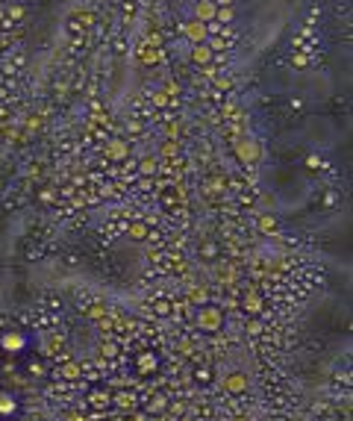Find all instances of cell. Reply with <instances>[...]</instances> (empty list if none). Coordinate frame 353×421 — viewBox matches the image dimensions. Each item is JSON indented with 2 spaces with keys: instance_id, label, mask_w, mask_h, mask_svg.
Instances as JSON below:
<instances>
[{
  "instance_id": "7c38bea8",
  "label": "cell",
  "mask_w": 353,
  "mask_h": 421,
  "mask_svg": "<svg viewBox=\"0 0 353 421\" xmlns=\"http://www.w3.org/2000/svg\"><path fill=\"white\" fill-rule=\"evenodd\" d=\"M245 309L250 312V315H259V312H262V298H259V294H247V298H245Z\"/></svg>"
},
{
  "instance_id": "9c48e42d",
  "label": "cell",
  "mask_w": 353,
  "mask_h": 421,
  "mask_svg": "<svg viewBox=\"0 0 353 421\" xmlns=\"http://www.w3.org/2000/svg\"><path fill=\"white\" fill-rule=\"evenodd\" d=\"M147 233H150V230H147V224H144V221H133L127 227V236H129V239H136V242L147 239Z\"/></svg>"
},
{
  "instance_id": "603a6c76",
  "label": "cell",
  "mask_w": 353,
  "mask_h": 421,
  "mask_svg": "<svg viewBox=\"0 0 353 421\" xmlns=\"http://www.w3.org/2000/svg\"><path fill=\"white\" fill-rule=\"evenodd\" d=\"M118 404H121V407H133V398H127V395H121V398H118Z\"/></svg>"
},
{
  "instance_id": "6da1fadb",
  "label": "cell",
  "mask_w": 353,
  "mask_h": 421,
  "mask_svg": "<svg viewBox=\"0 0 353 421\" xmlns=\"http://www.w3.org/2000/svg\"><path fill=\"white\" fill-rule=\"evenodd\" d=\"M224 324V312L218 309V306H200L197 312V327L203 330V333H218Z\"/></svg>"
},
{
  "instance_id": "52a82bcc",
  "label": "cell",
  "mask_w": 353,
  "mask_h": 421,
  "mask_svg": "<svg viewBox=\"0 0 353 421\" xmlns=\"http://www.w3.org/2000/svg\"><path fill=\"white\" fill-rule=\"evenodd\" d=\"M224 389H227L230 395H241V392H247V377H245V374H230V377H224Z\"/></svg>"
},
{
  "instance_id": "9a60e30c",
  "label": "cell",
  "mask_w": 353,
  "mask_h": 421,
  "mask_svg": "<svg viewBox=\"0 0 353 421\" xmlns=\"http://www.w3.org/2000/svg\"><path fill=\"white\" fill-rule=\"evenodd\" d=\"M156 168H159V165H156V159H153V156H144V159H141V165H139V171L144 177H153V174H156Z\"/></svg>"
},
{
  "instance_id": "30bf717a",
  "label": "cell",
  "mask_w": 353,
  "mask_h": 421,
  "mask_svg": "<svg viewBox=\"0 0 353 421\" xmlns=\"http://www.w3.org/2000/svg\"><path fill=\"white\" fill-rule=\"evenodd\" d=\"M56 374L62 377V380H77V377L82 374V368H80L77 363H65V365H62V368L56 371Z\"/></svg>"
},
{
  "instance_id": "3957f363",
  "label": "cell",
  "mask_w": 353,
  "mask_h": 421,
  "mask_svg": "<svg viewBox=\"0 0 353 421\" xmlns=\"http://www.w3.org/2000/svg\"><path fill=\"white\" fill-rule=\"evenodd\" d=\"M183 33H186V38L191 41V45H203V41L209 38V33H206V24L194 21V18H191V21L183 27Z\"/></svg>"
},
{
  "instance_id": "7402d4cb",
  "label": "cell",
  "mask_w": 353,
  "mask_h": 421,
  "mask_svg": "<svg viewBox=\"0 0 353 421\" xmlns=\"http://www.w3.org/2000/svg\"><path fill=\"white\" fill-rule=\"evenodd\" d=\"M30 371H33V374H38V377L45 374V368H41V365H38V363H33V365H30Z\"/></svg>"
},
{
  "instance_id": "d6986e66",
  "label": "cell",
  "mask_w": 353,
  "mask_h": 421,
  "mask_svg": "<svg viewBox=\"0 0 353 421\" xmlns=\"http://www.w3.org/2000/svg\"><path fill=\"white\" fill-rule=\"evenodd\" d=\"M127 130L133 133V136H136V133H141V121H136V118H129V121H127Z\"/></svg>"
},
{
  "instance_id": "cb8c5ba5",
  "label": "cell",
  "mask_w": 353,
  "mask_h": 421,
  "mask_svg": "<svg viewBox=\"0 0 353 421\" xmlns=\"http://www.w3.org/2000/svg\"><path fill=\"white\" fill-rule=\"evenodd\" d=\"M212 3H215V6H233L235 0H212Z\"/></svg>"
},
{
  "instance_id": "5bb4252c",
  "label": "cell",
  "mask_w": 353,
  "mask_h": 421,
  "mask_svg": "<svg viewBox=\"0 0 353 421\" xmlns=\"http://www.w3.org/2000/svg\"><path fill=\"white\" fill-rule=\"evenodd\" d=\"M15 410H18L15 398H12V395H0V415H12Z\"/></svg>"
},
{
  "instance_id": "ba28073f",
  "label": "cell",
  "mask_w": 353,
  "mask_h": 421,
  "mask_svg": "<svg viewBox=\"0 0 353 421\" xmlns=\"http://www.w3.org/2000/svg\"><path fill=\"white\" fill-rule=\"evenodd\" d=\"M106 156L109 159H127L129 156V148H127V141H121V139H112L109 144H106Z\"/></svg>"
},
{
  "instance_id": "8992f818",
  "label": "cell",
  "mask_w": 353,
  "mask_h": 421,
  "mask_svg": "<svg viewBox=\"0 0 353 421\" xmlns=\"http://www.w3.org/2000/svg\"><path fill=\"white\" fill-rule=\"evenodd\" d=\"M212 56H215V50H212L206 41H203V45H194V47H191V62H194V65H203V68H209V65H212Z\"/></svg>"
},
{
  "instance_id": "44dd1931",
  "label": "cell",
  "mask_w": 353,
  "mask_h": 421,
  "mask_svg": "<svg viewBox=\"0 0 353 421\" xmlns=\"http://www.w3.org/2000/svg\"><path fill=\"white\" fill-rule=\"evenodd\" d=\"M150 410H153V412L165 410V401H162V398H153V401H150Z\"/></svg>"
},
{
  "instance_id": "ffe728a7",
  "label": "cell",
  "mask_w": 353,
  "mask_h": 421,
  "mask_svg": "<svg viewBox=\"0 0 353 421\" xmlns=\"http://www.w3.org/2000/svg\"><path fill=\"white\" fill-rule=\"evenodd\" d=\"M156 315H171V306L165 304V301H162V304H156Z\"/></svg>"
},
{
  "instance_id": "2e32d148",
  "label": "cell",
  "mask_w": 353,
  "mask_h": 421,
  "mask_svg": "<svg viewBox=\"0 0 353 421\" xmlns=\"http://www.w3.org/2000/svg\"><path fill=\"white\" fill-rule=\"evenodd\" d=\"M259 230H262V233H274V230H277V218H274V215H262V218H259Z\"/></svg>"
},
{
  "instance_id": "277c9868",
  "label": "cell",
  "mask_w": 353,
  "mask_h": 421,
  "mask_svg": "<svg viewBox=\"0 0 353 421\" xmlns=\"http://www.w3.org/2000/svg\"><path fill=\"white\" fill-rule=\"evenodd\" d=\"M24 345H27V339H24L18 330H9V333H3V336H0V348H3L6 353L24 351Z\"/></svg>"
},
{
  "instance_id": "8fae6325",
  "label": "cell",
  "mask_w": 353,
  "mask_h": 421,
  "mask_svg": "<svg viewBox=\"0 0 353 421\" xmlns=\"http://www.w3.org/2000/svg\"><path fill=\"white\" fill-rule=\"evenodd\" d=\"M233 18H235V12H233V6H218V12H215V24H233Z\"/></svg>"
},
{
  "instance_id": "e0dca14e",
  "label": "cell",
  "mask_w": 353,
  "mask_h": 421,
  "mask_svg": "<svg viewBox=\"0 0 353 421\" xmlns=\"http://www.w3.org/2000/svg\"><path fill=\"white\" fill-rule=\"evenodd\" d=\"M150 100H153V106H168V103H171L168 92H162V89H159V92H153V94H150Z\"/></svg>"
},
{
  "instance_id": "4fadbf2b",
  "label": "cell",
  "mask_w": 353,
  "mask_h": 421,
  "mask_svg": "<svg viewBox=\"0 0 353 421\" xmlns=\"http://www.w3.org/2000/svg\"><path fill=\"white\" fill-rule=\"evenodd\" d=\"M156 365H159V360H156L153 353H141V356H139V368L144 371V374H147V371H153Z\"/></svg>"
},
{
  "instance_id": "7a4b0ae2",
  "label": "cell",
  "mask_w": 353,
  "mask_h": 421,
  "mask_svg": "<svg viewBox=\"0 0 353 421\" xmlns=\"http://www.w3.org/2000/svg\"><path fill=\"white\" fill-rule=\"evenodd\" d=\"M235 156H238L241 165H253L262 159V148H259L256 139H241V141H235Z\"/></svg>"
},
{
  "instance_id": "ac0fdd59",
  "label": "cell",
  "mask_w": 353,
  "mask_h": 421,
  "mask_svg": "<svg viewBox=\"0 0 353 421\" xmlns=\"http://www.w3.org/2000/svg\"><path fill=\"white\" fill-rule=\"evenodd\" d=\"M24 18V6H18V3H15V6H9V24L12 21H21Z\"/></svg>"
},
{
  "instance_id": "5b68a950",
  "label": "cell",
  "mask_w": 353,
  "mask_h": 421,
  "mask_svg": "<svg viewBox=\"0 0 353 421\" xmlns=\"http://www.w3.org/2000/svg\"><path fill=\"white\" fill-rule=\"evenodd\" d=\"M215 12H218V6L212 0H197L194 3V21L209 24V21H215Z\"/></svg>"
}]
</instances>
